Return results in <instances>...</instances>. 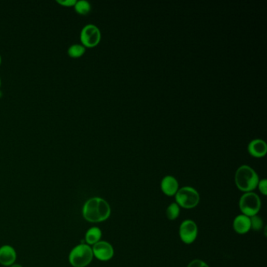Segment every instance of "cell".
I'll return each instance as SVG.
<instances>
[{"label": "cell", "mask_w": 267, "mask_h": 267, "mask_svg": "<svg viewBox=\"0 0 267 267\" xmlns=\"http://www.w3.org/2000/svg\"><path fill=\"white\" fill-rule=\"evenodd\" d=\"M83 214L87 221L100 223L109 218L111 208L108 202L102 198H92L85 203Z\"/></svg>", "instance_id": "1"}, {"label": "cell", "mask_w": 267, "mask_h": 267, "mask_svg": "<svg viewBox=\"0 0 267 267\" xmlns=\"http://www.w3.org/2000/svg\"><path fill=\"white\" fill-rule=\"evenodd\" d=\"M259 182L257 173L248 165H242L237 170L235 183L243 192H252L257 187Z\"/></svg>", "instance_id": "2"}, {"label": "cell", "mask_w": 267, "mask_h": 267, "mask_svg": "<svg viewBox=\"0 0 267 267\" xmlns=\"http://www.w3.org/2000/svg\"><path fill=\"white\" fill-rule=\"evenodd\" d=\"M93 257L92 250L87 244H79L71 250L69 262L74 267H86L90 264Z\"/></svg>", "instance_id": "3"}, {"label": "cell", "mask_w": 267, "mask_h": 267, "mask_svg": "<svg viewBox=\"0 0 267 267\" xmlns=\"http://www.w3.org/2000/svg\"><path fill=\"white\" fill-rule=\"evenodd\" d=\"M177 204L184 208L196 207L200 202V195L195 189L190 186H184L179 189L176 194Z\"/></svg>", "instance_id": "4"}, {"label": "cell", "mask_w": 267, "mask_h": 267, "mask_svg": "<svg viewBox=\"0 0 267 267\" xmlns=\"http://www.w3.org/2000/svg\"><path fill=\"white\" fill-rule=\"evenodd\" d=\"M239 207L243 215L252 217L257 215L261 208V201L260 197L253 192L245 193L240 198Z\"/></svg>", "instance_id": "5"}, {"label": "cell", "mask_w": 267, "mask_h": 267, "mask_svg": "<svg viewBox=\"0 0 267 267\" xmlns=\"http://www.w3.org/2000/svg\"><path fill=\"white\" fill-rule=\"evenodd\" d=\"M101 38L100 30L96 25H87L83 28L81 31L80 39L84 46L87 47H93L98 44Z\"/></svg>", "instance_id": "6"}, {"label": "cell", "mask_w": 267, "mask_h": 267, "mask_svg": "<svg viewBox=\"0 0 267 267\" xmlns=\"http://www.w3.org/2000/svg\"><path fill=\"white\" fill-rule=\"evenodd\" d=\"M198 236V227L193 220L187 219L181 223L179 237L185 244H192Z\"/></svg>", "instance_id": "7"}, {"label": "cell", "mask_w": 267, "mask_h": 267, "mask_svg": "<svg viewBox=\"0 0 267 267\" xmlns=\"http://www.w3.org/2000/svg\"><path fill=\"white\" fill-rule=\"evenodd\" d=\"M93 256L100 261H108L114 256V249L112 244L107 241H99L92 248Z\"/></svg>", "instance_id": "8"}, {"label": "cell", "mask_w": 267, "mask_h": 267, "mask_svg": "<svg viewBox=\"0 0 267 267\" xmlns=\"http://www.w3.org/2000/svg\"><path fill=\"white\" fill-rule=\"evenodd\" d=\"M161 188L162 192L167 196H173L176 195L179 190V183L177 179L172 176H167L164 177L161 183Z\"/></svg>", "instance_id": "9"}, {"label": "cell", "mask_w": 267, "mask_h": 267, "mask_svg": "<svg viewBox=\"0 0 267 267\" xmlns=\"http://www.w3.org/2000/svg\"><path fill=\"white\" fill-rule=\"evenodd\" d=\"M17 255L15 250L10 245H4L0 248V264L9 267L15 262Z\"/></svg>", "instance_id": "10"}, {"label": "cell", "mask_w": 267, "mask_h": 267, "mask_svg": "<svg viewBox=\"0 0 267 267\" xmlns=\"http://www.w3.org/2000/svg\"><path fill=\"white\" fill-rule=\"evenodd\" d=\"M248 150L249 154L253 157L262 158L267 154V145L265 141L257 139L248 144Z\"/></svg>", "instance_id": "11"}, {"label": "cell", "mask_w": 267, "mask_h": 267, "mask_svg": "<svg viewBox=\"0 0 267 267\" xmlns=\"http://www.w3.org/2000/svg\"><path fill=\"white\" fill-rule=\"evenodd\" d=\"M233 227H234V230L239 235L246 234L251 230L250 217L243 214L237 215L234 220Z\"/></svg>", "instance_id": "12"}, {"label": "cell", "mask_w": 267, "mask_h": 267, "mask_svg": "<svg viewBox=\"0 0 267 267\" xmlns=\"http://www.w3.org/2000/svg\"><path fill=\"white\" fill-rule=\"evenodd\" d=\"M101 235H102V232L98 227H92L87 232L86 240L89 244L94 245L95 244L100 241Z\"/></svg>", "instance_id": "13"}, {"label": "cell", "mask_w": 267, "mask_h": 267, "mask_svg": "<svg viewBox=\"0 0 267 267\" xmlns=\"http://www.w3.org/2000/svg\"><path fill=\"white\" fill-rule=\"evenodd\" d=\"M75 9L78 14L86 15L89 14L91 10V5L88 1L86 0H79L75 5Z\"/></svg>", "instance_id": "14"}, {"label": "cell", "mask_w": 267, "mask_h": 267, "mask_svg": "<svg viewBox=\"0 0 267 267\" xmlns=\"http://www.w3.org/2000/svg\"><path fill=\"white\" fill-rule=\"evenodd\" d=\"M86 52V48L83 45L74 44L67 50V54L71 58H77L83 56Z\"/></svg>", "instance_id": "15"}, {"label": "cell", "mask_w": 267, "mask_h": 267, "mask_svg": "<svg viewBox=\"0 0 267 267\" xmlns=\"http://www.w3.org/2000/svg\"><path fill=\"white\" fill-rule=\"evenodd\" d=\"M179 215V206L177 203H172L166 210V215L170 220H174Z\"/></svg>", "instance_id": "16"}, {"label": "cell", "mask_w": 267, "mask_h": 267, "mask_svg": "<svg viewBox=\"0 0 267 267\" xmlns=\"http://www.w3.org/2000/svg\"><path fill=\"white\" fill-rule=\"evenodd\" d=\"M250 221H251V229H253L254 231H260L264 227L263 219L257 215L250 217Z\"/></svg>", "instance_id": "17"}, {"label": "cell", "mask_w": 267, "mask_h": 267, "mask_svg": "<svg viewBox=\"0 0 267 267\" xmlns=\"http://www.w3.org/2000/svg\"><path fill=\"white\" fill-rule=\"evenodd\" d=\"M259 189H260V192L264 195H267V180L266 179H262L261 181L259 182L258 186Z\"/></svg>", "instance_id": "18"}, {"label": "cell", "mask_w": 267, "mask_h": 267, "mask_svg": "<svg viewBox=\"0 0 267 267\" xmlns=\"http://www.w3.org/2000/svg\"><path fill=\"white\" fill-rule=\"evenodd\" d=\"M187 267H209L206 264L205 262L200 260H193L192 262H190Z\"/></svg>", "instance_id": "19"}, {"label": "cell", "mask_w": 267, "mask_h": 267, "mask_svg": "<svg viewBox=\"0 0 267 267\" xmlns=\"http://www.w3.org/2000/svg\"><path fill=\"white\" fill-rule=\"evenodd\" d=\"M57 2L62 6H75L77 1L76 0H63H63H57Z\"/></svg>", "instance_id": "20"}, {"label": "cell", "mask_w": 267, "mask_h": 267, "mask_svg": "<svg viewBox=\"0 0 267 267\" xmlns=\"http://www.w3.org/2000/svg\"><path fill=\"white\" fill-rule=\"evenodd\" d=\"M10 267H22L21 265H19V264H13V265L11 266Z\"/></svg>", "instance_id": "21"}, {"label": "cell", "mask_w": 267, "mask_h": 267, "mask_svg": "<svg viewBox=\"0 0 267 267\" xmlns=\"http://www.w3.org/2000/svg\"><path fill=\"white\" fill-rule=\"evenodd\" d=\"M1 61H2V58H1V56H0V64H1Z\"/></svg>", "instance_id": "22"}, {"label": "cell", "mask_w": 267, "mask_h": 267, "mask_svg": "<svg viewBox=\"0 0 267 267\" xmlns=\"http://www.w3.org/2000/svg\"><path fill=\"white\" fill-rule=\"evenodd\" d=\"M0 85H1V80H0Z\"/></svg>", "instance_id": "23"}]
</instances>
